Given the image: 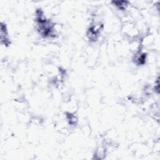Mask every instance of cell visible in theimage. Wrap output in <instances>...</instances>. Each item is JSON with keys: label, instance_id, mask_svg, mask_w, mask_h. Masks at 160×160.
<instances>
[{"label": "cell", "instance_id": "1", "mask_svg": "<svg viewBox=\"0 0 160 160\" xmlns=\"http://www.w3.org/2000/svg\"><path fill=\"white\" fill-rule=\"evenodd\" d=\"M8 31L6 28V26H4L2 23L1 25V43L4 44L5 46H8L9 44V38L8 35Z\"/></svg>", "mask_w": 160, "mask_h": 160}]
</instances>
